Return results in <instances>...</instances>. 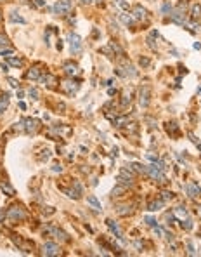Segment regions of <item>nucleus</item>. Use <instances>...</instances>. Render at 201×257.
I'll return each instance as SVG.
<instances>
[{
  "label": "nucleus",
  "mask_w": 201,
  "mask_h": 257,
  "mask_svg": "<svg viewBox=\"0 0 201 257\" xmlns=\"http://www.w3.org/2000/svg\"><path fill=\"white\" fill-rule=\"evenodd\" d=\"M146 174L151 177V179H154V181H158V183H166V177H165L163 170L160 168V167L156 165L154 162L151 163V165L146 167Z\"/></svg>",
  "instance_id": "f257e3e1"
},
{
  "label": "nucleus",
  "mask_w": 201,
  "mask_h": 257,
  "mask_svg": "<svg viewBox=\"0 0 201 257\" xmlns=\"http://www.w3.org/2000/svg\"><path fill=\"white\" fill-rule=\"evenodd\" d=\"M73 9V0H57L54 4V12L57 16H66Z\"/></svg>",
  "instance_id": "f03ea898"
},
{
  "label": "nucleus",
  "mask_w": 201,
  "mask_h": 257,
  "mask_svg": "<svg viewBox=\"0 0 201 257\" xmlns=\"http://www.w3.org/2000/svg\"><path fill=\"white\" fill-rule=\"evenodd\" d=\"M7 217H9V221H12V222H16V221H23L24 217H26V210H24L23 207H19V205H14V207L9 208Z\"/></svg>",
  "instance_id": "7ed1b4c3"
},
{
  "label": "nucleus",
  "mask_w": 201,
  "mask_h": 257,
  "mask_svg": "<svg viewBox=\"0 0 201 257\" xmlns=\"http://www.w3.org/2000/svg\"><path fill=\"white\" fill-rule=\"evenodd\" d=\"M149 101H151V87L149 85H142L139 89V104H141V108H147Z\"/></svg>",
  "instance_id": "20e7f679"
},
{
  "label": "nucleus",
  "mask_w": 201,
  "mask_h": 257,
  "mask_svg": "<svg viewBox=\"0 0 201 257\" xmlns=\"http://www.w3.org/2000/svg\"><path fill=\"white\" fill-rule=\"evenodd\" d=\"M132 177H134V172H132V168H127V167H123V168L120 170V176H118V183H120V184H123V186H132V184H134Z\"/></svg>",
  "instance_id": "39448f33"
},
{
  "label": "nucleus",
  "mask_w": 201,
  "mask_h": 257,
  "mask_svg": "<svg viewBox=\"0 0 201 257\" xmlns=\"http://www.w3.org/2000/svg\"><path fill=\"white\" fill-rule=\"evenodd\" d=\"M68 42H70V47H71V54H76L82 51V38L78 37L76 33H70L68 35Z\"/></svg>",
  "instance_id": "423d86ee"
},
{
  "label": "nucleus",
  "mask_w": 201,
  "mask_h": 257,
  "mask_svg": "<svg viewBox=\"0 0 201 257\" xmlns=\"http://www.w3.org/2000/svg\"><path fill=\"white\" fill-rule=\"evenodd\" d=\"M42 254L47 257H52V256H57L59 254V247L52 243V241H47V243H43V247H42Z\"/></svg>",
  "instance_id": "0eeeda50"
},
{
  "label": "nucleus",
  "mask_w": 201,
  "mask_h": 257,
  "mask_svg": "<svg viewBox=\"0 0 201 257\" xmlns=\"http://www.w3.org/2000/svg\"><path fill=\"white\" fill-rule=\"evenodd\" d=\"M116 73L120 75V76H123V78H134L137 71H135V68L128 63L127 66H123V68H116Z\"/></svg>",
  "instance_id": "6e6552de"
},
{
  "label": "nucleus",
  "mask_w": 201,
  "mask_h": 257,
  "mask_svg": "<svg viewBox=\"0 0 201 257\" xmlns=\"http://www.w3.org/2000/svg\"><path fill=\"white\" fill-rule=\"evenodd\" d=\"M23 124H24V130L28 134H35L38 128H40V122H38L37 118H26Z\"/></svg>",
  "instance_id": "1a4fd4ad"
},
{
  "label": "nucleus",
  "mask_w": 201,
  "mask_h": 257,
  "mask_svg": "<svg viewBox=\"0 0 201 257\" xmlns=\"http://www.w3.org/2000/svg\"><path fill=\"white\" fill-rule=\"evenodd\" d=\"M170 18L173 23H177V24H185V14H184V11L180 7H177L175 11H172L170 12Z\"/></svg>",
  "instance_id": "9d476101"
},
{
  "label": "nucleus",
  "mask_w": 201,
  "mask_h": 257,
  "mask_svg": "<svg viewBox=\"0 0 201 257\" xmlns=\"http://www.w3.org/2000/svg\"><path fill=\"white\" fill-rule=\"evenodd\" d=\"M61 89L66 92L68 96H73V94H76V91H78V84H75L73 80H66V82L61 84Z\"/></svg>",
  "instance_id": "9b49d317"
},
{
  "label": "nucleus",
  "mask_w": 201,
  "mask_h": 257,
  "mask_svg": "<svg viewBox=\"0 0 201 257\" xmlns=\"http://www.w3.org/2000/svg\"><path fill=\"white\" fill-rule=\"evenodd\" d=\"M47 231L52 233V235H55V238L59 240V241H70V236H68L63 229H57V228H47Z\"/></svg>",
  "instance_id": "f8f14e48"
},
{
  "label": "nucleus",
  "mask_w": 201,
  "mask_h": 257,
  "mask_svg": "<svg viewBox=\"0 0 201 257\" xmlns=\"http://www.w3.org/2000/svg\"><path fill=\"white\" fill-rule=\"evenodd\" d=\"M40 75H42L40 64H35V66H31V68L28 70V73H26V78H28V80H37V78H40Z\"/></svg>",
  "instance_id": "ddd939ff"
},
{
  "label": "nucleus",
  "mask_w": 201,
  "mask_h": 257,
  "mask_svg": "<svg viewBox=\"0 0 201 257\" xmlns=\"http://www.w3.org/2000/svg\"><path fill=\"white\" fill-rule=\"evenodd\" d=\"M146 14H147V11L142 7V5H135V7L132 9V16H134L135 19H139V21L146 18Z\"/></svg>",
  "instance_id": "4468645a"
},
{
  "label": "nucleus",
  "mask_w": 201,
  "mask_h": 257,
  "mask_svg": "<svg viewBox=\"0 0 201 257\" xmlns=\"http://www.w3.org/2000/svg\"><path fill=\"white\" fill-rule=\"evenodd\" d=\"M40 82L43 85H47V87H54L55 84H57V78L50 73H45V76H40Z\"/></svg>",
  "instance_id": "2eb2a0df"
},
{
  "label": "nucleus",
  "mask_w": 201,
  "mask_h": 257,
  "mask_svg": "<svg viewBox=\"0 0 201 257\" xmlns=\"http://www.w3.org/2000/svg\"><path fill=\"white\" fill-rule=\"evenodd\" d=\"M68 196H70V198H75V200H78V198L82 196V186H80V183L73 184V189L68 191Z\"/></svg>",
  "instance_id": "dca6fc26"
},
{
  "label": "nucleus",
  "mask_w": 201,
  "mask_h": 257,
  "mask_svg": "<svg viewBox=\"0 0 201 257\" xmlns=\"http://www.w3.org/2000/svg\"><path fill=\"white\" fill-rule=\"evenodd\" d=\"M64 71H66V75L73 76V75L80 73V68H78V64H75V63H66V64H64Z\"/></svg>",
  "instance_id": "f3484780"
},
{
  "label": "nucleus",
  "mask_w": 201,
  "mask_h": 257,
  "mask_svg": "<svg viewBox=\"0 0 201 257\" xmlns=\"http://www.w3.org/2000/svg\"><path fill=\"white\" fill-rule=\"evenodd\" d=\"M187 193H189V196H191V198H196V196L201 193V189H200V186H198V184H192V183H191V184H187Z\"/></svg>",
  "instance_id": "a211bd4d"
},
{
  "label": "nucleus",
  "mask_w": 201,
  "mask_h": 257,
  "mask_svg": "<svg viewBox=\"0 0 201 257\" xmlns=\"http://www.w3.org/2000/svg\"><path fill=\"white\" fill-rule=\"evenodd\" d=\"M106 224L109 226V229H111V231H113V233H114V236H116V238H121V233H120V228H118V224H116L114 221H113V219H108V221H106Z\"/></svg>",
  "instance_id": "6ab92c4d"
},
{
  "label": "nucleus",
  "mask_w": 201,
  "mask_h": 257,
  "mask_svg": "<svg viewBox=\"0 0 201 257\" xmlns=\"http://www.w3.org/2000/svg\"><path fill=\"white\" fill-rule=\"evenodd\" d=\"M7 106H9V94L5 92V94L0 96V115L7 110Z\"/></svg>",
  "instance_id": "aec40b11"
},
{
  "label": "nucleus",
  "mask_w": 201,
  "mask_h": 257,
  "mask_svg": "<svg viewBox=\"0 0 201 257\" xmlns=\"http://www.w3.org/2000/svg\"><path fill=\"white\" fill-rule=\"evenodd\" d=\"M0 189H2L7 196H14V193H16V191H14V188H12L9 183H2V184H0Z\"/></svg>",
  "instance_id": "412c9836"
},
{
  "label": "nucleus",
  "mask_w": 201,
  "mask_h": 257,
  "mask_svg": "<svg viewBox=\"0 0 201 257\" xmlns=\"http://www.w3.org/2000/svg\"><path fill=\"white\" fill-rule=\"evenodd\" d=\"M163 207V200H154V202H151L147 205V210L149 212H156V210H160Z\"/></svg>",
  "instance_id": "4be33fe9"
},
{
  "label": "nucleus",
  "mask_w": 201,
  "mask_h": 257,
  "mask_svg": "<svg viewBox=\"0 0 201 257\" xmlns=\"http://www.w3.org/2000/svg\"><path fill=\"white\" fill-rule=\"evenodd\" d=\"M173 217H179V219L182 221L187 217V210L184 208V207H177V208H173Z\"/></svg>",
  "instance_id": "5701e85b"
},
{
  "label": "nucleus",
  "mask_w": 201,
  "mask_h": 257,
  "mask_svg": "<svg viewBox=\"0 0 201 257\" xmlns=\"http://www.w3.org/2000/svg\"><path fill=\"white\" fill-rule=\"evenodd\" d=\"M125 191H127V186H123V184H118L116 188H113V191H111V196H121Z\"/></svg>",
  "instance_id": "b1692460"
},
{
  "label": "nucleus",
  "mask_w": 201,
  "mask_h": 257,
  "mask_svg": "<svg viewBox=\"0 0 201 257\" xmlns=\"http://www.w3.org/2000/svg\"><path fill=\"white\" fill-rule=\"evenodd\" d=\"M130 103H132V92L125 91V92H123V97H121V106H123V108H127Z\"/></svg>",
  "instance_id": "393cba45"
},
{
  "label": "nucleus",
  "mask_w": 201,
  "mask_h": 257,
  "mask_svg": "<svg viewBox=\"0 0 201 257\" xmlns=\"http://www.w3.org/2000/svg\"><path fill=\"white\" fill-rule=\"evenodd\" d=\"M116 212H118L120 216H128V214L132 212V207H130V205H118V207H116Z\"/></svg>",
  "instance_id": "a878e982"
},
{
  "label": "nucleus",
  "mask_w": 201,
  "mask_h": 257,
  "mask_svg": "<svg viewBox=\"0 0 201 257\" xmlns=\"http://www.w3.org/2000/svg\"><path fill=\"white\" fill-rule=\"evenodd\" d=\"M11 21H12V23H21V24L26 23V19L23 18V16H19V12H16V11L11 12Z\"/></svg>",
  "instance_id": "bb28decb"
},
{
  "label": "nucleus",
  "mask_w": 201,
  "mask_h": 257,
  "mask_svg": "<svg viewBox=\"0 0 201 257\" xmlns=\"http://www.w3.org/2000/svg\"><path fill=\"white\" fill-rule=\"evenodd\" d=\"M87 202H89V205H92V208H95V210H101V203H99V200L95 198V196H89L87 198Z\"/></svg>",
  "instance_id": "cd10ccee"
},
{
  "label": "nucleus",
  "mask_w": 201,
  "mask_h": 257,
  "mask_svg": "<svg viewBox=\"0 0 201 257\" xmlns=\"http://www.w3.org/2000/svg\"><path fill=\"white\" fill-rule=\"evenodd\" d=\"M191 16H192L194 19H198L201 16V7L198 5V4H194V5L191 7Z\"/></svg>",
  "instance_id": "c85d7f7f"
},
{
  "label": "nucleus",
  "mask_w": 201,
  "mask_h": 257,
  "mask_svg": "<svg viewBox=\"0 0 201 257\" xmlns=\"http://www.w3.org/2000/svg\"><path fill=\"white\" fill-rule=\"evenodd\" d=\"M7 63H9L11 66H16V68H18V66L23 64V59H21V57H7Z\"/></svg>",
  "instance_id": "c756f323"
},
{
  "label": "nucleus",
  "mask_w": 201,
  "mask_h": 257,
  "mask_svg": "<svg viewBox=\"0 0 201 257\" xmlns=\"http://www.w3.org/2000/svg\"><path fill=\"white\" fill-rule=\"evenodd\" d=\"M132 170H135V172H139V174H146V165H141V163H132Z\"/></svg>",
  "instance_id": "7c9ffc66"
},
{
  "label": "nucleus",
  "mask_w": 201,
  "mask_h": 257,
  "mask_svg": "<svg viewBox=\"0 0 201 257\" xmlns=\"http://www.w3.org/2000/svg\"><path fill=\"white\" fill-rule=\"evenodd\" d=\"M182 228L185 229V231L192 229V221H191V219H187V217H185V219H182Z\"/></svg>",
  "instance_id": "2f4dec72"
},
{
  "label": "nucleus",
  "mask_w": 201,
  "mask_h": 257,
  "mask_svg": "<svg viewBox=\"0 0 201 257\" xmlns=\"http://www.w3.org/2000/svg\"><path fill=\"white\" fill-rule=\"evenodd\" d=\"M49 158H50V149H42V155H40V160H42V162H43V160L47 162Z\"/></svg>",
  "instance_id": "473e14b6"
},
{
  "label": "nucleus",
  "mask_w": 201,
  "mask_h": 257,
  "mask_svg": "<svg viewBox=\"0 0 201 257\" xmlns=\"http://www.w3.org/2000/svg\"><path fill=\"white\" fill-rule=\"evenodd\" d=\"M149 63H151V61H149V57H146V56H141V57H139V64H141V66L146 68V66H149Z\"/></svg>",
  "instance_id": "72a5a7b5"
},
{
  "label": "nucleus",
  "mask_w": 201,
  "mask_h": 257,
  "mask_svg": "<svg viewBox=\"0 0 201 257\" xmlns=\"http://www.w3.org/2000/svg\"><path fill=\"white\" fill-rule=\"evenodd\" d=\"M28 96H30L31 99H38V96H40V94H38V89H35V87L30 89V91H28Z\"/></svg>",
  "instance_id": "f704fd0d"
},
{
  "label": "nucleus",
  "mask_w": 201,
  "mask_h": 257,
  "mask_svg": "<svg viewBox=\"0 0 201 257\" xmlns=\"http://www.w3.org/2000/svg\"><path fill=\"white\" fill-rule=\"evenodd\" d=\"M11 54H14V49H0V56L11 57Z\"/></svg>",
  "instance_id": "c9c22d12"
},
{
  "label": "nucleus",
  "mask_w": 201,
  "mask_h": 257,
  "mask_svg": "<svg viewBox=\"0 0 201 257\" xmlns=\"http://www.w3.org/2000/svg\"><path fill=\"white\" fill-rule=\"evenodd\" d=\"M120 18H121V21H123L125 24H132V16H127V14H121Z\"/></svg>",
  "instance_id": "e433bc0d"
},
{
  "label": "nucleus",
  "mask_w": 201,
  "mask_h": 257,
  "mask_svg": "<svg viewBox=\"0 0 201 257\" xmlns=\"http://www.w3.org/2000/svg\"><path fill=\"white\" fill-rule=\"evenodd\" d=\"M161 11H163V14H170V12H172V5H170V4H163Z\"/></svg>",
  "instance_id": "4c0bfd02"
},
{
  "label": "nucleus",
  "mask_w": 201,
  "mask_h": 257,
  "mask_svg": "<svg viewBox=\"0 0 201 257\" xmlns=\"http://www.w3.org/2000/svg\"><path fill=\"white\" fill-rule=\"evenodd\" d=\"M9 44V40H7V37H4V35H0V49H4L5 45Z\"/></svg>",
  "instance_id": "58836bf2"
},
{
  "label": "nucleus",
  "mask_w": 201,
  "mask_h": 257,
  "mask_svg": "<svg viewBox=\"0 0 201 257\" xmlns=\"http://www.w3.org/2000/svg\"><path fill=\"white\" fill-rule=\"evenodd\" d=\"M189 137L192 139V143H194L196 146L200 148V151H201V143H200V139H196V136H194V134H189Z\"/></svg>",
  "instance_id": "ea45409f"
},
{
  "label": "nucleus",
  "mask_w": 201,
  "mask_h": 257,
  "mask_svg": "<svg viewBox=\"0 0 201 257\" xmlns=\"http://www.w3.org/2000/svg\"><path fill=\"white\" fill-rule=\"evenodd\" d=\"M146 222L149 224V226H153V228H154V226H158V222H156V219H153V217H149V216L146 217Z\"/></svg>",
  "instance_id": "a19ab883"
},
{
  "label": "nucleus",
  "mask_w": 201,
  "mask_h": 257,
  "mask_svg": "<svg viewBox=\"0 0 201 257\" xmlns=\"http://www.w3.org/2000/svg\"><path fill=\"white\" fill-rule=\"evenodd\" d=\"M172 198H173L172 191H163V200H172Z\"/></svg>",
  "instance_id": "79ce46f5"
},
{
  "label": "nucleus",
  "mask_w": 201,
  "mask_h": 257,
  "mask_svg": "<svg viewBox=\"0 0 201 257\" xmlns=\"http://www.w3.org/2000/svg\"><path fill=\"white\" fill-rule=\"evenodd\" d=\"M154 235H156V236H161V235H163V231H161V228H158V226H154Z\"/></svg>",
  "instance_id": "37998d69"
},
{
  "label": "nucleus",
  "mask_w": 201,
  "mask_h": 257,
  "mask_svg": "<svg viewBox=\"0 0 201 257\" xmlns=\"http://www.w3.org/2000/svg\"><path fill=\"white\" fill-rule=\"evenodd\" d=\"M43 212H47V214H54V208H52V207H43Z\"/></svg>",
  "instance_id": "c03bdc74"
},
{
  "label": "nucleus",
  "mask_w": 201,
  "mask_h": 257,
  "mask_svg": "<svg viewBox=\"0 0 201 257\" xmlns=\"http://www.w3.org/2000/svg\"><path fill=\"white\" fill-rule=\"evenodd\" d=\"M52 170H54V172H61V170H63V167L59 165V163H55V165L52 167Z\"/></svg>",
  "instance_id": "a18cd8bd"
},
{
  "label": "nucleus",
  "mask_w": 201,
  "mask_h": 257,
  "mask_svg": "<svg viewBox=\"0 0 201 257\" xmlns=\"http://www.w3.org/2000/svg\"><path fill=\"white\" fill-rule=\"evenodd\" d=\"M118 4H120V5H121L123 9H128V4L125 2V0H118Z\"/></svg>",
  "instance_id": "49530a36"
},
{
  "label": "nucleus",
  "mask_w": 201,
  "mask_h": 257,
  "mask_svg": "<svg viewBox=\"0 0 201 257\" xmlns=\"http://www.w3.org/2000/svg\"><path fill=\"white\" fill-rule=\"evenodd\" d=\"M165 238L168 240V241H173V235L172 233H165Z\"/></svg>",
  "instance_id": "de8ad7c7"
},
{
  "label": "nucleus",
  "mask_w": 201,
  "mask_h": 257,
  "mask_svg": "<svg viewBox=\"0 0 201 257\" xmlns=\"http://www.w3.org/2000/svg\"><path fill=\"white\" fill-rule=\"evenodd\" d=\"M82 4H85V5H89V4H94V2H99V0H80Z\"/></svg>",
  "instance_id": "09e8293b"
},
{
  "label": "nucleus",
  "mask_w": 201,
  "mask_h": 257,
  "mask_svg": "<svg viewBox=\"0 0 201 257\" xmlns=\"http://www.w3.org/2000/svg\"><path fill=\"white\" fill-rule=\"evenodd\" d=\"M35 4H37L38 7H43L45 5V0H35Z\"/></svg>",
  "instance_id": "8fccbe9b"
},
{
  "label": "nucleus",
  "mask_w": 201,
  "mask_h": 257,
  "mask_svg": "<svg viewBox=\"0 0 201 257\" xmlns=\"http://www.w3.org/2000/svg\"><path fill=\"white\" fill-rule=\"evenodd\" d=\"M9 82H11V85H12V87H18V80H14V78H9Z\"/></svg>",
  "instance_id": "3c124183"
},
{
  "label": "nucleus",
  "mask_w": 201,
  "mask_h": 257,
  "mask_svg": "<svg viewBox=\"0 0 201 257\" xmlns=\"http://www.w3.org/2000/svg\"><path fill=\"white\" fill-rule=\"evenodd\" d=\"M187 248H189V254H191V256H194V248H192V245H191V243H187Z\"/></svg>",
  "instance_id": "603ef678"
},
{
  "label": "nucleus",
  "mask_w": 201,
  "mask_h": 257,
  "mask_svg": "<svg viewBox=\"0 0 201 257\" xmlns=\"http://www.w3.org/2000/svg\"><path fill=\"white\" fill-rule=\"evenodd\" d=\"M55 47H57V51H61L63 49V40H57V45Z\"/></svg>",
  "instance_id": "864d4df0"
},
{
  "label": "nucleus",
  "mask_w": 201,
  "mask_h": 257,
  "mask_svg": "<svg viewBox=\"0 0 201 257\" xmlns=\"http://www.w3.org/2000/svg\"><path fill=\"white\" fill-rule=\"evenodd\" d=\"M19 108H21V110H26V104H24L23 101H19Z\"/></svg>",
  "instance_id": "5fc2aeb1"
},
{
  "label": "nucleus",
  "mask_w": 201,
  "mask_h": 257,
  "mask_svg": "<svg viewBox=\"0 0 201 257\" xmlns=\"http://www.w3.org/2000/svg\"><path fill=\"white\" fill-rule=\"evenodd\" d=\"M2 221H4V214H2V212H0V222H2Z\"/></svg>",
  "instance_id": "6e6d98bb"
},
{
  "label": "nucleus",
  "mask_w": 201,
  "mask_h": 257,
  "mask_svg": "<svg viewBox=\"0 0 201 257\" xmlns=\"http://www.w3.org/2000/svg\"><path fill=\"white\" fill-rule=\"evenodd\" d=\"M200 214H201V207H200Z\"/></svg>",
  "instance_id": "4d7b16f0"
}]
</instances>
